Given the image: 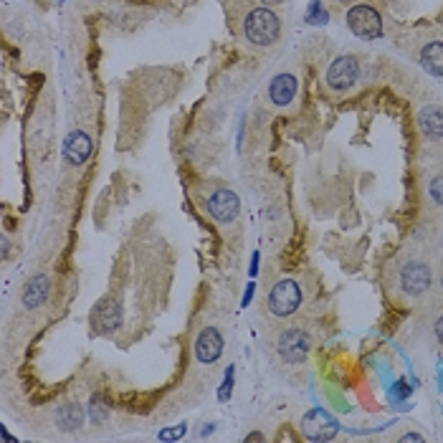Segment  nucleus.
I'll list each match as a JSON object with an SVG mask.
<instances>
[{"instance_id":"nucleus-1","label":"nucleus","mask_w":443,"mask_h":443,"mask_svg":"<svg viewBox=\"0 0 443 443\" xmlns=\"http://www.w3.org/2000/svg\"><path fill=\"white\" fill-rule=\"evenodd\" d=\"M244 33L253 46H273L281 36L279 15L273 13L271 8H264V6L253 8L251 13L246 15Z\"/></svg>"},{"instance_id":"nucleus-2","label":"nucleus","mask_w":443,"mask_h":443,"mask_svg":"<svg viewBox=\"0 0 443 443\" xmlns=\"http://www.w3.org/2000/svg\"><path fill=\"white\" fill-rule=\"evenodd\" d=\"M302 299V289H299V284L294 279H281L273 284L271 294H269V309L276 317H289V314H294L299 309Z\"/></svg>"},{"instance_id":"nucleus-3","label":"nucleus","mask_w":443,"mask_h":443,"mask_svg":"<svg viewBox=\"0 0 443 443\" xmlns=\"http://www.w3.org/2000/svg\"><path fill=\"white\" fill-rule=\"evenodd\" d=\"M347 26L357 38L375 41L383 36V18L375 8L370 6H352L347 10Z\"/></svg>"},{"instance_id":"nucleus-4","label":"nucleus","mask_w":443,"mask_h":443,"mask_svg":"<svg viewBox=\"0 0 443 443\" xmlns=\"http://www.w3.org/2000/svg\"><path fill=\"white\" fill-rule=\"evenodd\" d=\"M302 431L309 441L322 443V441H332V438L337 436L340 423H337V418H334L332 413H327L325 408H311L309 413L302 418Z\"/></svg>"},{"instance_id":"nucleus-5","label":"nucleus","mask_w":443,"mask_h":443,"mask_svg":"<svg viewBox=\"0 0 443 443\" xmlns=\"http://www.w3.org/2000/svg\"><path fill=\"white\" fill-rule=\"evenodd\" d=\"M357 76H360V61L345 53V56H337L327 69V87L332 91H347L357 84Z\"/></svg>"},{"instance_id":"nucleus-6","label":"nucleus","mask_w":443,"mask_h":443,"mask_svg":"<svg viewBox=\"0 0 443 443\" xmlns=\"http://www.w3.org/2000/svg\"><path fill=\"white\" fill-rule=\"evenodd\" d=\"M309 334L302 332V329H287V332L281 334L279 340V354L281 360H287L289 365H296V362H304L307 360V354H309Z\"/></svg>"},{"instance_id":"nucleus-7","label":"nucleus","mask_w":443,"mask_h":443,"mask_svg":"<svg viewBox=\"0 0 443 443\" xmlns=\"http://www.w3.org/2000/svg\"><path fill=\"white\" fill-rule=\"evenodd\" d=\"M431 281H433L431 269L426 264H421V261H410V264H406L403 271H400V287L410 296L426 294L431 289Z\"/></svg>"},{"instance_id":"nucleus-8","label":"nucleus","mask_w":443,"mask_h":443,"mask_svg":"<svg viewBox=\"0 0 443 443\" xmlns=\"http://www.w3.org/2000/svg\"><path fill=\"white\" fill-rule=\"evenodd\" d=\"M208 213L210 218L218 223H230L241 213V200L233 190H215L210 198H208Z\"/></svg>"},{"instance_id":"nucleus-9","label":"nucleus","mask_w":443,"mask_h":443,"mask_svg":"<svg viewBox=\"0 0 443 443\" xmlns=\"http://www.w3.org/2000/svg\"><path fill=\"white\" fill-rule=\"evenodd\" d=\"M223 354V334L218 327H206L203 332L198 334L195 340V357H198L203 365H210V362L221 360Z\"/></svg>"},{"instance_id":"nucleus-10","label":"nucleus","mask_w":443,"mask_h":443,"mask_svg":"<svg viewBox=\"0 0 443 443\" xmlns=\"http://www.w3.org/2000/svg\"><path fill=\"white\" fill-rule=\"evenodd\" d=\"M91 150H94V142H91V137H89L87 132H82V129H74V132L66 137V142H64V157H66V163L74 165V168L87 163L89 157H91Z\"/></svg>"},{"instance_id":"nucleus-11","label":"nucleus","mask_w":443,"mask_h":443,"mask_svg":"<svg viewBox=\"0 0 443 443\" xmlns=\"http://www.w3.org/2000/svg\"><path fill=\"white\" fill-rule=\"evenodd\" d=\"M122 325V309L114 299H104L94 309V327L99 334H111Z\"/></svg>"},{"instance_id":"nucleus-12","label":"nucleus","mask_w":443,"mask_h":443,"mask_svg":"<svg viewBox=\"0 0 443 443\" xmlns=\"http://www.w3.org/2000/svg\"><path fill=\"white\" fill-rule=\"evenodd\" d=\"M296 87H299V84H296L294 74L273 76L271 84H269V99H271V104H276V107H289V104L294 102Z\"/></svg>"},{"instance_id":"nucleus-13","label":"nucleus","mask_w":443,"mask_h":443,"mask_svg":"<svg viewBox=\"0 0 443 443\" xmlns=\"http://www.w3.org/2000/svg\"><path fill=\"white\" fill-rule=\"evenodd\" d=\"M48 294H51V281H48V276L38 273V276H33V279L26 284V289H23V307H26V309H38V307L46 304Z\"/></svg>"},{"instance_id":"nucleus-14","label":"nucleus","mask_w":443,"mask_h":443,"mask_svg":"<svg viewBox=\"0 0 443 443\" xmlns=\"http://www.w3.org/2000/svg\"><path fill=\"white\" fill-rule=\"evenodd\" d=\"M418 122H421V129L426 137H431V140L443 137V107H426Z\"/></svg>"},{"instance_id":"nucleus-15","label":"nucleus","mask_w":443,"mask_h":443,"mask_svg":"<svg viewBox=\"0 0 443 443\" xmlns=\"http://www.w3.org/2000/svg\"><path fill=\"white\" fill-rule=\"evenodd\" d=\"M421 64L431 76H443V41H431L423 46Z\"/></svg>"},{"instance_id":"nucleus-16","label":"nucleus","mask_w":443,"mask_h":443,"mask_svg":"<svg viewBox=\"0 0 443 443\" xmlns=\"http://www.w3.org/2000/svg\"><path fill=\"white\" fill-rule=\"evenodd\" d=\"M56 423H59L64 431H76L84 423V408L76 406V403H69V406H64L59 410Z\"/></svg>"},{"instance_id":"nucleus-17","label":"nucleus","mask_w":443,"mask_h":443,"mask_svg":"<svg viewBox=\"0 0 443 443\" xmlns=\"http://www.w3.org/2000/svg\"><path fill=\"white\" fill-rule=\"evenodd\" d=\"M304 21L311 23V26H325V23L329 21V13L322 8V0H309V8H307Z\"/></svg>"},{"instance_id":"nucleus-18","label":"nucleus","mask_w":443,"mask_h":443,"mask_svg":"<svg viewBox=\"0 0 443 443\" xmlns=\"http://www.w3.org/2000/svg\"><path fill=\"white\" fill-rule=\"evenodd\" d=\"M89 413H91V421H94V423H104V421H107V415H109V406H107L104 395H94V398H91Z\"/></svg>"},{"instance_id":"nucleus-19","label":"nucleus","mask_w":443,"mask_h":443,"mask_svg":"<svg viewBox=\"0 0 443 443\" xmlns=\"http://www.w3.org/2000/svg\"><path fill=\"white\" fill-rule=\"evenodd\" d=\"M233 375H236V370H233V365H228V370H226V380H223L221 390H218V400H221V403H226V400L230 398V392H233Z\"/></svg>"},{"instance_id":"nucleus-20","label":"nucleus","mask_w":443,"mask_h":443,"mask_svg":"<svg viewBox=\"0 0 443 443\" xmlns=\"http://www.w3.org/2000/svg\"><path fill=\"white\" fill-rule=\"evenodd\" d=\"M428 192H431V198H433L436 203H441V206H443V175H436L433 180H431Z\"/></svg>"},{"instance_id":"nucleus-21","label":"nucleus","mask_w":443,"mask_h":443,"mask_svg":"<svg viewBox=\"0 0 443 443\" xmlns=\"http://www.w3.org/2000/svg\"><path fill=\"white\" fill-rule=\"evenodd\" d=\"M185 426H177L172 431H160V441H172V438H183L185 436Z\"/></svg>"},{"instance_id":"nucleus-22","label":"nucleus","mask_w":443,"mask_h":443,"mask_svg":"<svg viewBox=\"0 0 443 443\" xmlns=\"http://www.w3.org/2000/svg\"><path fill=\"white\" fill-rule=\"evenodd\" d=\"M253 289H256V284H253V281H248V287H246V294H244V304H241V307H248V304H251Z\"/></svg>"},{"instance_id":"nucleus-23","label":"nucleus","mask_w":443,"mask_h":443,"mask_svg":"<svg viewBox=\"0 0 443 443\" xmlns=\"http://www.w3.org/2000/svg\"><path fill=\"white\" fill-rule=\"evenodd\" d=\"M256 271H259V251H253L251 256V276H256Z\"/></svg>"},{"instance_id":"nucleus-24","label":"nucleus","mask_w":443,"mask_h":443,"mask_svg":"<svg viewBox=\"0 0 443 443\" xmlns=\"http://www.w3.org/2000/svg\"><path fill=\"white\" fill-rule=\"evenodd\" d=\"M436 340L443 345V317H438V322H436Z\"/></svg>"},{"instance_id":"nucleus-25","label":"nucleus","mask_w":443,"mask_h":443,"mask_svg":"<svg viewBox=\"0 0 443 443\" xmlns=\"http://www.w3.org/2000/svg\"><path fill=\"white\" fill-rule=\"evenodd\" d=\"M403 441H410V443H421V441H423V436H418V433H406V436H403Z\"/></svg>"},{"instance_id":"nucleus-26","label":"nucleus","mask_w":443,"mask_h":443,"mask_svg":"<svg viewBox=\"0 0 443 443\" xmlns=\"http://www.w3.org/2000/svg\"><path fill=\"white\" fill-rule=\"evenodd\" d=\"M246 441H264V433H248Z\"/></svg>"},{"instance_id":"nucleus-27","label":"nucleus","mask_w":443,"mask_h":443,"mask_svg":"<svg viewBox=\"0 0 443 443\" xmlns=\"http://www.w3.org/2000/svg\"><path fill=\"white\" fill-rule=\"evenodd\" d=\"M281 0H261V6H279Z\"/></svg>"},{"instance_id":"nucleus-28","label":"nucleus","mask_w":443,"mask_h":443,"mask_svg":"<svg viewBox=\"0 0 443 443\" xmlns=\"http://www.w3.org/2000/svg\"><path fill=\"white\" fill-rule=\"evenodd\" d=\"M340 3H350V0H340Z\"/></svg>"}]
</instances>
